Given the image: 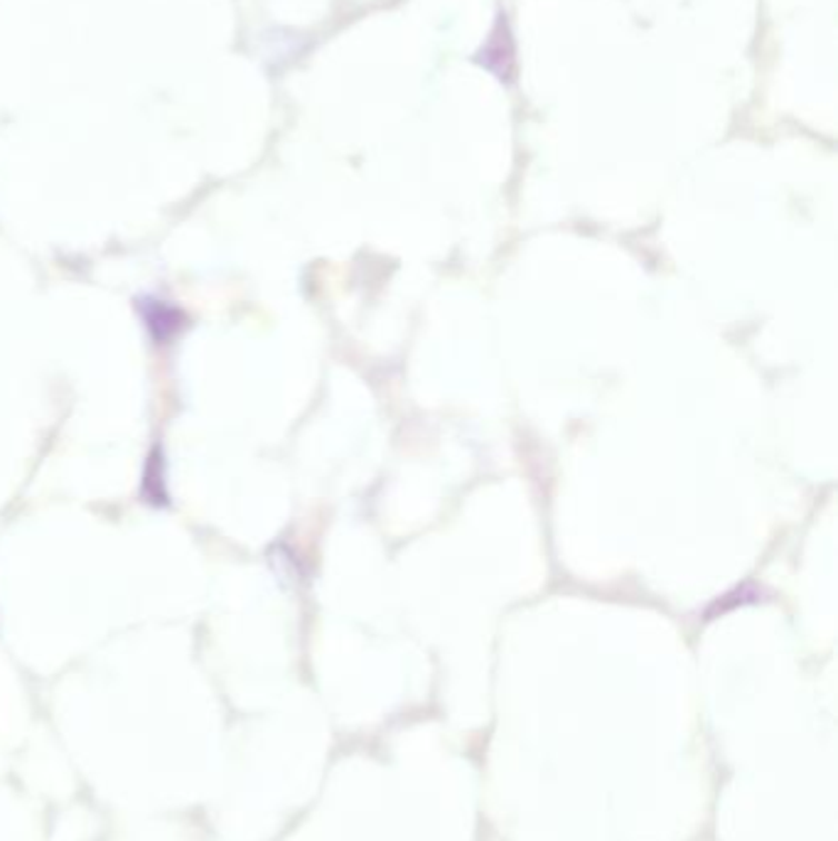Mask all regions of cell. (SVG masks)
<instances>
[{"instance_id": "6da1fadb", "label": "cell", "mask_w": 838, "mask_h": 841, "mask_svg": "<svg viewBox=\"0 0 838 841\" xmlns=\"http://www.w3.org/2000/svg\"><path fill=\"white\" fill-rule=\"evenodd\" d=\"M477 65H482L487 72H492L499 81H509L515 75V42H511V32L505 18L497 20L490 38H487L485 47L477 52Z\"/></svg>"}]
</instances>
